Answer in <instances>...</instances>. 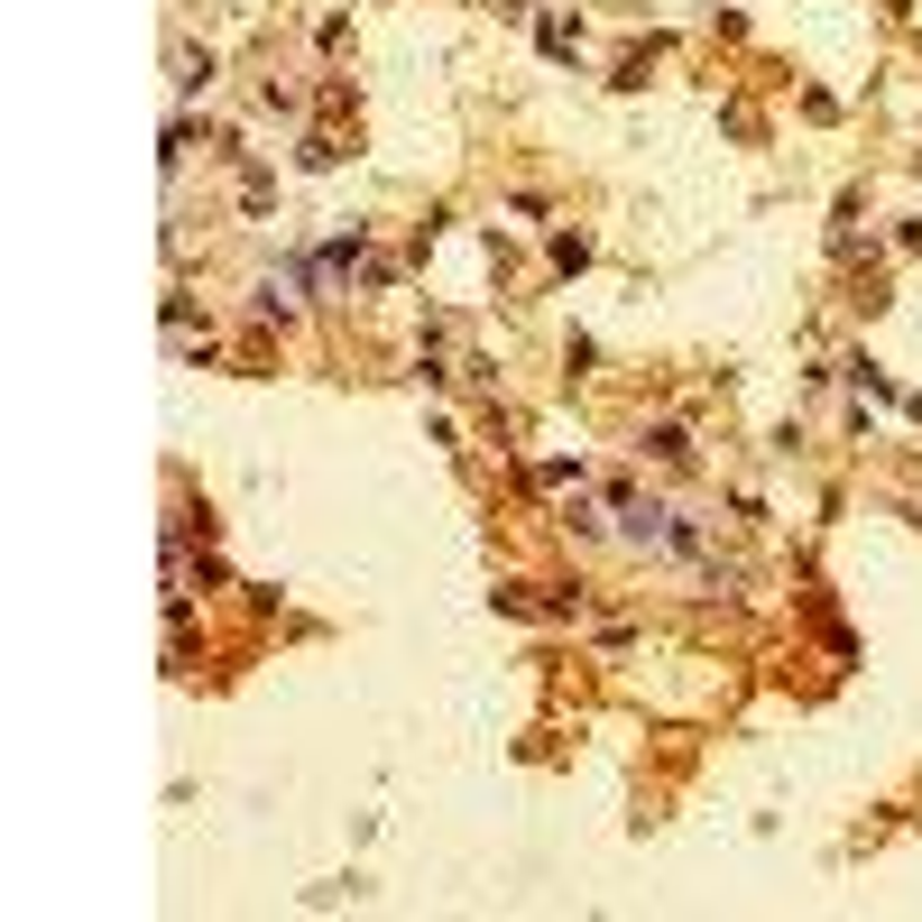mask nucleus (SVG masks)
<instances>
[{
    "mask_svg": "<svg viewBox=\"0 0 922 922\" xmlns=\"http://www.w3.org/2000/svg\"><path fill=\"white\" fill-rule=\"evenodd\" d=\"M212 84V56H194V47H175V93H204Z\"/></svg>",
    "mask_w": 922,
    "mask_h": 922,
    "instance_id": "obj_1",
    "label": "nucleus"
},
{
    "mask_svg": "<svg viewBox=\"0 0 922 922\" xmlns=\"http://www.w3.org/2000/svg\"><path fill=\"white\" fill-rule=\"evenodd\" d=\"M646 453H655V462H674V470H683V462H692V443H683V425H655V434H646Z\"/></svg>",
    "mask_w": 922,
    "mask_h": 922,
    "instance_id": "obj_2",
    "label": "nucleus"
}]
</instances>
